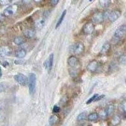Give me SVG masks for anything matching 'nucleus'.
Wrapping results in <instances>:
<instances>
[{
    "label": "nucleus",
    "mask_w": 126,
    "mask_h": 126,
    "mask_svg": "<svg viewBox=\"0 0 126 126\" xmlns=\"http://www.w3.org/2000/svg\"><path fill=\"white\" fill-rule=\"evenodd\" d=\"M99 115L97 113H92L89 115L88 116V119L90 121H94V120H96L98 119Z\"/></svg>",
    "instance_id": "nucleus-23"
},
{
    "label": "nucleus",
    "mask_w": 126,
    "mask_h": 126,
    "mask_svg": "<svg viewBox=\"0 0 126 126\" xmlns=\"http://www.w3.org/2000/svg\"><path fill=\"white\" fill-rule=\"evenodd\" d=\"M67 64L71 67H75L78 64V59L75 56H71L67 59Z\"/></svg>",
    "instance_id": "nucleus-11"
},
{
    "label": "nucleus",
    "mask_w": 126,
    "mask_h": 126,
    "mask_svg": "<svg viewBox=\"0 0 126 126\" xmlns=\"http://www.w3.org/2000/svg\"><path fill=\"white\" fill-rule=\"evenodd\" d=\"M89 1H93V0H89Z\"/></svg>",
    "instance_id": "nucleus-35"
},
{
    "label": "nucleus",
    "mask_w": 126,
    "mask_h": 126,
    "mask_svg": "<svg viewBox=\"0 0 126 126\" xmlns=\"http://www.w3.org/2000/svg\"><path fill=\"white\" fill-rule=\"evenodd\" d=\"M66 10H64L63 13H62V14L61 15V16L59 17V20H58V21H57V23H56V29H57V28L59 27V26L61 25L62 22H63V20H64V17H65V16H66Z\"/></svg>",
    "instance_id": "nucleus-20"
},
{
    "label": "nucleus",
    "mask_w": 126,
    "mask_h": 126,
    "mask_svg": "<svg viewBox=\"0 0 126 126\" xmlns=\"http://www.w3.org/2000/svg\"><path fill=\"white\" fill-rule=\"evenodd\" d=\"M4 19H5V16L3 14H0V23L4 22Z\"/></svg>",
    "instance_id": "nucleus-31"
},
{
    "label": "nucleus",
    "mask_w": 126,
    "mask_h": 126,
    "mask_svg": "<svg viewBox=\"0 0 126 126\" xmlns=\"http://www.w3.org/2000/svg\"><path fill=\"white\" fill-rule=\"evenodd\" d=\"M86 117V112H83L82 113H79V114L78 115L77 117V120L78 121H82V120H84Z\"/></svg>",
    "instance_id": "nucleus-25"
},
{
    "label": "nucleus",
    "mask_w": 126,
    "mask_h": 126,
    "mask_svg": "<svg viewBox=\"0 0 126 126\" xmlns=\"http://www.w3.org/2000/svg\"><path fill=\"white\" fill-rule=\"evenodd\" d=\"M119 61L120 64L122 65H125L126 64V56L125 54H122L121 56H120L119 57Z\"/></svg>",
    "instance_id": "nucleus-26"
},
{
    "label": "nucleus",
    "mask_w": 126,
    "mask_h": 126,
    "mask_svg": "<svg viewBox=\"0 0 126 126\" xmlns=\"http://www.w3.org/2000/svg\"><path fill=\"white\" fill-rule=\"evenodd\" d=\"M15 56L18 58L22 59L26 56V50L23 49H19L15 52Z\"/></svg>",
    "instance_id": "nucleus-16"
},
{
    "label": "nucleus",
    "mask_w": 126,
    "mask_h": 126,
    "mask_svg": "<svg viewBox=\"0 0 126 126\" xmlns=\"http://www.w3.org/2000/svg\"><path fill=\"white\" fill-rule=\"evenodd\" d=\"M45 24H46V20H45V18H40L36 22L35 27L38 29H41L44 27Z\"/></svg>",
    "instance_id": "nucleus-17"
},
{
    "label": "nucleus",
    "mask_w": 126,
    "mask_h": 126,
    "mask_svg": "<svg viewBox=\"0 0 126 126\" xmlns=\"http://www.w3.org/2000/svg\"><path fill=\"white\" fill-rule=\"evenodd\" d=\"M25 39H24L23 37H17L15 38L14 40H13L14 43L16 45H18V46L23 44L24 43H25Z\"/></svg>",
    "instance_id": "nucleus-19"
},
{
    "label": "nucleus",
    "mask_w": 126,
    "mask_h": 126,
    "mask_svg": "<svg viewBox=\"0 0 126 126\" xmlns=\"http://www.w3.org/2000/svg\"><path fill=\"white\" fill-rule=\"evenodd\" d=\"M60 111V107L57 105H55L53 108V112L55 113H57L58 112H59Z\"/></svg>",
    "instance_id": "nucleus-28"
},
{
    "label": "nucleus",
    "mask_w": 126,
    "mask_h": 126,
    "mask_svg": "<svg viewBox=\"0 0 126 126\" xmlns=\"http://www.w3.org/2000/svg\"><path fill=\"white\" fill-rule=\"evenodd\" d=\"M126 32V25H122L120 27H119L116 31L115 32L114 35H113V37H112V42L113 44L117 43L118 42L120 41V40L122 38L124 37L125 34Z\"/></svg>",
    "instance_id": "nucleus-1"
},
{
    "label": "nucleus",
    "mask_w": 126,
    "mask_h": 126,
    "mask_svg": "<svg viewBox=\"0 0 126 126\" xmlns=\"http://www.w3.org/2000/svg\"><path fill=\"white\" fill-rule=\"evenodd\" d=\"M4 90H5V86H4L3 84L0 83V93L3 92Z\"/></svg>",
    "instance_id": "nucleus-30"
},
{
    "label": "nucleus",
    "mask_w": 126,
    "mask_h": 126,
    "mask_svg": "<svg viewBox=\"0 0 126 126\" xmlns=\"http://www.w3.org/2000/svg\"><path fill=\"white\" fill-rule=\"evenodd\" d=\"M104 15L102 12H96L93 14L92 16V20L94 23H101L104 20Z\"/></svg>",
    "instance_id": "nucleus-9"
},
{
    "label": "nucleus",
    "mask_w": 126,
    "mask_h": 126,
    "mask_svg": "<svg viewBox=\"0 0 126 126\" xmlns=\"http://www.w3.org/2000/svg\"><path fill=\"white\" fill-rule=\"evenodd\" d=\"M72 51L75 54H81L85 50V46L81 42H78L72 46Z\"/></svg>",
    "instance_id": "nucleus-4"
},
{
    "label": "nucleus",
    "mask_w": 126,
    "mask_h": 126,
    "mask_svg": "<svg viewBox=\"0 0 126 126\" xmlns=\"http://www.w3.org/2000/svg\"><path fill=\"white\" fill-rule=\"evenodd\" d=\"M58 117L56 115H52L51 117L49 119V123L50 124L53 125L54 124H56V122H57V120H58Z\"/></svg>",
    "instance_id": "nucleus-24"
},
{
    "label": "nucleus",
    "mask_w": 126,
    "mask_h": 126,
    "mask_svg": "<svg viewBox=\"0 0 126 126\" xmlns=\"http://www.w3.org/2000/svg\"><path fill=\"white\" fill-rule=\"evenodd\" d=\"M2 76V71H1V67H0V78Z\"/></svg>",
    "instance_id": "nucleus-34"
},
{
    "label": "nucleus",
    "mask_w": 126,
    "mask_h": 126,
    "mask_svg": "<svg viewBox=\"0 0 126 126\" xmlns=\"http://www.w3.org/2000/svg\"><path fill=\"white\" fill-rule=\"evenodd\" d=\"M105 112H106L107 116L112 115L113 113V112H114V106H113V105H109V106L105 109Z\"/></svg>",
    "instance_id": "nucleus-22"
},
{
    "label": "nucleus",
    "mask_w": 126,
    "mask_h": 126,
    "mask_svg": "<svg viewBox=\"0 0 126 126\" xmlns=\"http://www.w3.org/2000/svg\"><path fill=\"white\" fill-rule=\"evenodd\" d=\"M11 53V49L7 46H2L0 47V56L2 57H6Z\"/></svg>",
    "instance_id": "nucleus-12"
},
{
    "label": "nucleus",
    "mask_w": 126,
    "mask_h": 126,
    "mask_svg": "<svg viewBox=\"0 0 126 126\" xmlns=\"http://www.w3.org/2000/svg\"><path fill=\"white\" fill-rule=\"evenodd\" d=\"M12 1V0H0V4L2 6H5L10 4Z\"/></svg>",
    "instance_id": "nucleus-27"
},
{
    "label": "nucleus",
    "mask_w": 126,
    "mask_h": 126,
    "mask_svg": "<svg viewBox=\"0 0 126 126\" xmlns=\"http://www.w3.org/2000/svg\"><path fill=\"white\" fill-rule=\"evenodd\" d=\"M59 0H50V3H51L53 6H56L58 4Z\"/></svg>",
    "instance_id": "nucleus-29"
},
{
    "label": "nucleus",
    "mask_w": 126,
    "mask_h": 126,
    "mask_svg": "<svg viewBox=\"0 0 126 126\" xmlns=\"http://www.w3.org/2000/svg\"><path fill=\"white\" fill-rule=\"evenodd\" d=\"M110 47H111V45H110V43H109V42L105 43L102 46L100 52V54L101 55H106L110 50Z\"/></svg>",
    "instance_id": "nucleus-14"
},
{
    "label": "nucleus",
    "mask_w": 126,
    "mask_h": 126,
    "mask_svg": "<svg viewBox=\"0 0 126 126\" xmlns=\"http://www.w3.org/2000/svg\"><path fill=\"white\" fill-rule=\"evenodd\" d=\"M18 6L16 4H13L9 6L5 10H4L3 14L5 17H9V16H12L13 15L15 14L18 11Z\"/></svg>",
    "instance_id": "nucleus-3"
},
{
    "label": "nucleus",
    "mask_w": 126,
    "mask_h": 126,
    "mask_svg": "<svg viewBox=\"0 0 126 126\" xmlns=\"http://www.w3.org/2000/svg\"><path fill=\"white\" fill-rule=\"evenodd\" d=\"M15 79L19 85H22V86H25L27 82V77L25 76L23 74L21 73H18L15 76Z\"/></svg>",
    "instance_id": "nucleus-7"
},
{
    "label": "nucleus",
    "mask_w": 126,
    "mask_h": 126,
    "mask_svg": "<svg viewBox=\"0 0 126 126\" xmlns=\"http://www.w3.org/2000/svg\"><path fill=\"white\" fill-rule=\"evenodd\" d=\"M120 121H121V119H120V117L118 115H115L112 118L111 122H112V124L113 125V126H117V125L119 124L120 123Z\"/></svg>",
    "instance_id": "nucleus-21"
},
{
    "label": "nucleus",
    "mask_w": 126,
    "mask_h": 126,
    "mask_svg": "<svg viewBox=\"0 0 126 126\" xmlns=\"http://www.w3.org/2000/svg\"><path fill=\"white\" fill-rule=\"evenodd\" d=\"M103 96H104L103 95H101L100 96V95H99L98 94H94L92 97H91L87 101L86 103H87V104H90L92 102H96V101L100 100H101Z\"/></svg>",
    "instance_id": "nucleus-15"
},
{
    "label": "nucleus",
    "mask_w": 126,
    "mask_h": 126,
    "mask_svg": "<svg viewBox=\"0 0 126 126\" xmlns=\"http://www.w3.org/2000/svg\"><path fill=\"white\" fill-rule=\"evenodd\" d=\"M23 34H24L25 37L26 38H28V39H33L35 36V32L33 29H27L24 30Z\"/></svg>",
    "instance_id": "nucleus-13"
},
{
    "label": "nucleus",
    "mask_w": 126,
    "mask_h": 126,
    "mask_svg": "<svg viewBox=\"0 0 126 126\" xmlns=\"http://www.w3.org/2000/svg\"><path fill=\"white\" fill-rule=\"evenodd\" d=\"M32 0H22V2L24 4H28V3H30Z\"/></svg>",
    "instance_id": "nucleus-32"
},
{
    "label": "nucleus",
    "mask_w": 126,
    "mask_h": 126,
    "mask_svg": "<svg viewBox=\"0 0 126 126\" xmlns=\"http://www.w3.org/2000/svg\"><path fill=\"white\" fill-rule=\"evenodd\" d=\"M99 3L102 8H106L111 4V0H99Z\"/></svg>",
    "instance_id": "nucleus-18"
},
{
    "label": "nucleus",
    "mask_w": 126,
    "mask_h": 126,
    "mask_svg": "<svg viewBox=\"0 0 126 126\" xmlns=\"http://www.w3.org/2000/svg\"><path fill=\"white\" fill-rule=\"evenodd\" d=\"M121 16V12L119 10H115L109 13L108 18L111 23H113L120 18Z\"/></svg>",
    "instance_id": "nucleus-5"
},
{
    "label": "nucleus",
    "mask_w": 126,
    "mask_h": 126,
    "mask_svg": "<svg viewBox=\"0 0 126 126\" xmlns=\"http://www.w3.org/2000/svg\"><path fill=\"white\" fill-rule=\"evenodd\" d=\"M94 30V25L92 22H88L84 25L83 27V32L85 34L91 35Z\"/></svg>",
    "instance_id": "nucleus-6"
},
{
    "label": "nucleus",
    "mask_w": 126,
    "mask_h": 126,
    "mask_svg": "<svg viewBox=\"0 0 126 126\" xmlns=\"http://www.w3.org/2000/svg\"><path fill=\"white\" fill-rule=\"evenodd\" d=\"M36 81H37V77L34 73H30L28 79V85H29V93L32 94L35 92L36 86Z\"/></svg>",
    "instance_id": "nucleus-2"
},
{
    "label": "nucleus",
    "mask_w": 126,
    "mask_h": 126,
    "mask_svg": "<svg viewBox=\"0 0 126 126\" xmlns=\"http://www.w3.org/2000/svg\"><path fill=\"white\" fill-rule=\"evenodd\" d=\"M42 1V0H34V1L35 2V3H40Z\"/></svg>",
    "instance_id": "nucleus-33"
},
{
    "label": "nucleus",
    "mask_w": 126,
    "mask_h": 126,
    "mask_svg": "<svg viewBox=\"0 0 126 126\" xmlns=\"http://www.w3.org/2000/svg\"><path fill=\"white\" fill-rule=\"evenodd\" d=\"M54 63V54H51L48 57V59L45 61L44 63V66L46 67V69H49V70H51L52 66H53Z\"/></svg>",
    "instance_id": "nucleus-10"
},
{
    "label": "nucleus",
    "mask_w": 126,
    "mask_h": 126,
    "mask_svg": "<svg viewBox=\"0 0 126 126\" xmlns=\"http://www.w3.org/2000/svg\"><path fill=\"white\" fill-rule=\"evenodd\" d=\"M98 68V63L97 61L93 60L91 62L88 63V64L87 65L86 69L90 73H94L96 72V70Z\"/></svg>",
    "instance_id": "nucleus-8"
}]
</instances>
